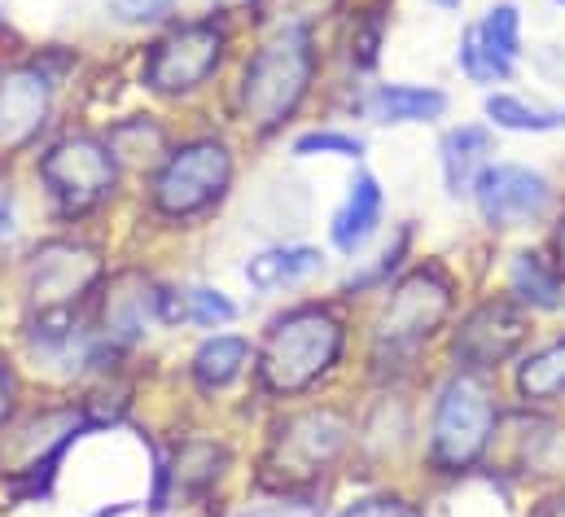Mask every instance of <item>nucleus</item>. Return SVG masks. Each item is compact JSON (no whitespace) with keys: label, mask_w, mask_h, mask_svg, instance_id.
<instances>
[{"label":"nucleus","mask_w":565,"mask_h":517,"mask_svg":"<svg viewBox=\"0 0 565 517\" xmlns=\"http://www.w3.org/2000/svg\"><path fill=\"white\" fill-rule=\"evenodd\" d=\"M377 49H382V13H369L364 22L355 18V31H351V62H355V71H373L377 66Z\"/></svg>","instance_id":"473e14b6"},{"label":"nucleus","mask_w":565,"mask_h":517,"mask_svg":"<svg viewBox=\"0 0 565 517\" xmlns=\"http://www.w3.org/2000/svg\"><path fill=\"white\" fill-rule=\"evenodd\" d=\"M93 320H97V334L119 351L145 342L149 325H158V281L145 276L141 267L110 272L93 298Z\"/></svg>","instance_id":"4468645a"},{"label":"nucleus","mask_w":565,"mask_h":517,"mask_svg":"<svg viewBox=\"0 0 565 517\" xmlns=\"http://www.w3.org/2000/svg\"><path fill=\"white\" fill-rule=\"evenodd\" d=\"M531 342V312L513 303L509 294H491L460 312V320L447 329V360L465 373H495L513 365Z\"/></svg>","instance_id":"9b49d317"},{"label":"nucleus","mask_w":565,"mask_h":517,"mask_svg":"<svg viewBox=\"0 0 565 517\" xmlns=\"http://www.w3.org/2000/svg\"><path fill=\"white\" fill-rule=\"evenodd\" d=\"M13 233H18V193L0 184V242H9Z\"/></svg>","instance_id":"c9c22d12"},{"label":"nucleus","mask_w":565,"mask_h":517,"mask_svg":"<svg viewBox=\"0 0 565 517\" xmlns=\"http://www.w3.org/2000/svg\"><path fill=\"white\" fill-rule=\"evenodd\" d=\"M237 303L215 285H184V325L198 329H228L237 320Z\"/></svg>","instance_id":"c756f323"},{"label":"nucleus","mask_w":565,"mask_h":517,"mask_svg":"<svg viewBox=\"0 0 565 517\" xmlns=\"http://www.w3.org/2000/svg\"><path fill=\"white\" fill-rule=\"evenodd\" d=\"M35 180L49 198V211L62 224H79L102 215L124 184V167L102 131H62L40 145Z\"/></svg>","instance_id":"0eeeda50"},{"label":"nucleus","mask_w":565,"mask_h":517,"mask_svg":"<svg viewBox=\"0 0 565 517\" xmlns=\"http://www.w3.org/2000/svg\"><path fill=\"white\" fill-rule=\"evenodd\" d=\"M513 394L522 408H553L565 399V334L513 360Z\"/></svg>","instance_id":"412c9836"},{"label":"nucleus","mask_w":565,"mask_h":517,"mask_svg":"<svg viewBox=\"0 0 565 517\" xmlns=\"http://www.w3.org/2000/svg\"><path fill=\"white\" fill-rule=\"evenodd\" d=\"M408 242H413V229H399V233H395V242H391L382 255L373 258L369 267H360V272H351V276L342 281V294H373V289H386V285H391V281L404 272Z\"/></svg>","instance_id":"cd10ccee"},{"label":"nucleus","mask_w":565,"mask_h":517,"mask_svg":"<svg viewBox=\"0 0 565 517\" xmlns=\"http://www.w3.org/2000/svg\"><path fill=\"white\" fill-rule=\"evenodd\" d=\"M495 154V128L491 124H460L447 128L438 140V167H443V189L447 198H469L473 180L482 176L487 162Z\"/></svg>","instance_id":"aec40b11"},{"label":"nucleus","mask_w":565,"mask_h":517,"mask_svg":"<svg viewBox=\"0 0 565 517\" xmlns=\"http://www.w3.org/2000/svg\"><path fill=\"white\" fill-rule=\"evenodd\" d=\"M482 115L495 131H518V136H544L565 131V106H535L518 93H487Z\"/></svg>","instance_id":"393cba45"},{"label":"nucleus","mask_w":565,"mask_h":517,"mask_svg":"<svg viewBox=\"0 0 565 517\" xmlns=\"http://www.w3.org/2000/svg\"><path fill=\"white\" fill-rule=\"evenodd\" d=\"M57 71L44 57L0 62V158L26 154L53 124Z\"/></svg>","instance_id":"f8f14e48"},{"label":"nucleus","mask_w":565,"mask_h":517,"mask_svg":"<svg viewBox=\"0 0 565 517\" xmlns=\"http://www.w3.org/2000/svg\"><path fill=\"white\" fill-rule=\"evenodd\" d=\"M438 9H460V0H434Z\"/></svg>","instance_id":"ea45409f"},{"label":"nucleus","mask_w":565,"mask_h":517,"mask_svg":"<svg viewBox=\"0 0 565 517\" xmlns=\"http://www.w3.org/2000/svg\"><path fill=\"white\" fill-rule=\"evenodd\" d=\"M237 176V154L228 136L220 131H198L171 145V154L149 171L145 184V211L158 224H198L211 211L224 207L228 189Z\"/></svg>","instance_id":"423d86ee"},{"label":"nucleus","mask_w":565,"mask_h":517,"mask_svg":"<svg viewBox=\"0 0 565 517\" xmlns=\"http://www.w3.org/2000/svg\"><path fill=\"white\" fill-rule=\"evenodd\" d=\"M233 57V18L202 13L175 18L153 35L141 57V88L162 102H193L206 93Z\"/></svg>","instance_id":"6e6552de"},{"label":"nucleus","mask_w":565,"mask_h":517,"mask_svg":"<svg viewBox=\"0 0 565 517\" xmlns=\"http://www.w3.org/2000/svg\"><path fill=\"white\" fill-rule=\"evenodd\" d=\"M469 202L487 229L509 233V229L544 224L557 211V189L544 171L526 162H487L482 176L473 180Z\"/></svg>","instance_id":"ddd939ff"},{"label":"nucleus","mask_w":565,"mask_h":517,"mask_svg":"<svg viewBox=\"0 0 565 517\" xmlns=\"http://www.w3.org/2000/svg\"><path fill=\"white\" fill-rule=\"evenodd\" d=\"M456 66H460V75L469 80V84H478V88H491V84H509L513 75H518V66H509L495 49H487V40L478 35V22H469L465 31H460V44H456Z\"/></svg>","instance_id":"a878e982"},{"label":"nucleus","mask_w":565,"mask_h":517,"mask_svg":"<svg viewBox=\"0 0 565 517\" xmlns=\"http://www.w3.org/2000/svg\"><path fill=\"white\" fill-rule=\"evenodd\" d=\"M355 452V416L338 403H302L273 416L255 483L268 496H320L324 478Z\"/></svg>","instance_id":"20e7f679"},{"label":"nucleus","mask_w":565,"mask_h":517,"mask_svg":"<svg viewBox=\"0 0 565 517\" xmlns=\"http://www.w3.org/2000/svg\"><path fill=\"white\" fill-rule=\"evenodd\" d=\"M553 4H565V0H553Z\"/></svg>","instance_id":"79ce46f5"},{"label":"nucleus","mask_w":565,"mask_h":517,"mask_svg":"<svg viewBox=\"0 0 565 517\" xmlns=\"http://www.w3.org/2000/svg\"><path fill=\"white\" fill-rule=\"evenodd\" d=\"M237 517H324L320 496H273L268 505H250Z\"/></svg>","instance_id":"72a5a7b5"},{"label":"nucleus","mask_w":565,"mask_h":517,"mask_svg":"<svg viewBox=\"0 0 565 517\" xmlns=\"http://www.w3.org/2000/svg\"><path fill=\"white\" fill-rule=\"evenodd\" d=\"M320 272H324V251L320 246H302V242L298 246H268V251L246 258V267H242L246 285L259 289V294L294 289V285H302V281H311Z\"/></svg>","instance_id":"4be33fe9"},{"label":"nucleus","mask_w":565,"mask_h":517,"mask_svg":"<svg viewBox=\"0 0 565 517\" xmlns=\"http://www.w3.org/2000/svg\"><path fill=\"white\" fill-rule=\"evenodd\" d=\"M250 4H255V0H215V13H228V18H233V13L250 9Z\"/></svg>","instance_id":"58836bf2"},{"label":"nucleus","mask_w":565,"mask_h":517,"mask_svg":"<svg viewBox=\"0 0 565 517\" xmlns=\"http://www.w3.org/2000/svg\"><path fill=\"white\" fill-rule=\"evenodd\" d=\"M382 211H386V193H382V180L373 171H355L351 184H347V198L342 207L333 211V224H329V242L333 251L342 255H360L377 229H382Z\"/></svg>","instance_id":"f3484780"},{"label":"nucleus","mask_w":565,"mask_h":517,"mask_svg":"<svg viewBox=\"0 0 565 517\" xmlns=\"http://www.w3.org/2000/svg\"><path fill=\"white\" fill-rule=\"evenodd\" d=\"M22 412V382H18V369L9 365V356L0 351V434L18 421Z\"/></svg>","instance_id":"f704fd0d"},{"label":"nucleus","mask_w":565,"mask_h":517,"mask_svg":"<svg viewBox=\"0 0 565 517\" xmlns=\"http://www.w3.org/2000/svg\"><path fill=\"white\" fill-rule=\"evenodd\" d=\"M338 517H429V514H425L422 500L382 487V492H364V496L347 500V505L338 509Z\"/></svg>","instance_id":"7c9ffc66"},{"label":"nucleus","mask_w":565,"mask_h":517,"mask_svg":"<svg viewBox=\"0 0 565 517\" xmlns=\"http://www.w3.org/2000/svg\"><path fill=\"white\" fill-rule=\"evenodd\" d=\"M351 325L338 303H294L255 342V390L273 403L307 399L347 360Z\"/></svg>","instance_id":"f257e3e1"},{"label":"nucleus","mask_w":565,"mask_h":517,"mask_svg":"<svg viewBox=\"0 0 565 517\" xmlns=\"http://www.w3.org/2000/svg\"><path fill=\"white\" fill-rule=\"evenodd\" d=\"M504 294L522 303L526 312H562L565 307V276L553 258L540 251H518L504 272Z\"/></svg>","instance_id":"5701e85b"},{"label":"nucleus","mask_w":565,"mask_h":517,"mask_svg":"<svg viewBox=\"0 0 565 517\" xmlns=\"http://www.w3.org/2000/svg\"><path fill=\"white\" fill-rule=\"evenodd\" d=\"M413 443V408L395 387L377 394V403L355 421V452L373 465L395 461Z\"/></svg>","instance_id":"6ab92c4d"},{"label":"nucleus","mask_w":565,"mask_h":517,"mask_svg":"<svg viewBox=\"0 0 565 517\" xmlns=\"http://www.w3.org/2000/svg\"><path fill=\"white\" fill-rule=\"evenodd\" d=\"M289 154L294 158H351V162H360L369 154V140L342 128H311L294 136Z\"/></svg>","instance_id":"c85d7f7f"},{"label":"nucleus","mask_w":565,"mask_h":517,"mask_svg":"<svg viewBox=\"0 0 565 517\" xmlns=\"http://www.w3.org/2000/svg\"><path fill=\"white\" fill-rule=\"evenodd\" d=\"M478 35L487 40V49H495L509 66H518L522 62V9L513 4V0H500V4H491L482 18H478Z\"/></svg>","instance_id":"bb28decb"},{"label":"nucleus","mask_w":565,"mask_h":517,"mask_svg":"<svg viewBox=\"0 0 565 517\" xmlns=\"http://www.w3.org/2000/svg\"><path fill=\"white\" fill-rule=\"evenodd\" d=\"M320 75V44L316 31L302 18H289L273 27L250 57L242 62V75L233 84V115L255 140H268L298 119Z\"/></svg>","instance_id":"f03ea898"},{"label":"nucleus","mask_w":565,"mask_h":517,"mask_svg":"<svg viewBox=\"0 0 565 517\" xmlns=\"http://www.w3.org/2000/svg\"><path fill=\"white\" fill-rule=\"evenodd\" d=\"M106 9L124 27H171L180 18L175 13V0H106Z\"/></svg>","instance_id":"2f4dec72"},{"label":"nucleus","mask_w":565,"mask_h":517,"mask_svg":"<svg viewBox=\"0 0 565 517\" xmlns=\"http://www.w3.org/2000/svg\"><path fill=\"white\" fill-rule=\"evenodd\" d=\"M233 465V452L224 439L189 434L171 447V456H158V487H153V514H162L167 500H202L211 496Z\"/></svg>","instance_id":"2eb2a0df"},{"label":"nucleus","mask_w":565,"mask_h":517,"mask_svg":"<svg viewBox=\"0 0 565 517\" xmlns=\"http://www.w3.org/2000/svg\"><path fill=\"white\" fill-rule=\"evenodd\" d=\"M456 303V276L443 263H413L386 285L382 312L369 329V365L386 387H395V378L422 360L425 347L447 334Z\"/></svg>","instance_id":"7ed1b4c3"},{"label":"nucleus","mask_w":565,"mask_h":517,"mask_svg":"<svg viewBox=\"0 0 565 517\" xmlns=\"http://www.w3.org/2000/svg\"><path fill=\"white\" fill-rule=\"evenodd\" d=\"M504 403L487 373L451 369L429 403L425 425V465L434 478H469L487 465V456L500 443Z\"/></svg>","instance_id":"39448f33"},{"label":"nucleus","mask_w":565,"mask_h":517,"mask_svg":"<svg viewBox=\"0 0 565 517\" xmlns=\"http://www.w3.org/2000/svg\"><path fill=\"white\" fill-rule=\"evenodd\" d=\"M106 276L110 263L93 238H75V233L44 238L22 263V307L26 316L88 312Z\"/></svg>","instance_id":"9d476101"},{"label":"nucleus","mask_w":565,"mask_h":517,"mask_svg":"<svg viewBox=\"0 0 565 517\" xmlns=\"http://www.w3.org/2000/svg\"><path fill=\"white\" fill-rule=\"evenodd\" d=\"M447 93L429 84H369L355 97V115L377 128H404V124H434L447 115Z\"/></svg>","instance_id":"dca6fc26"},{"label":"nucleus","mask_w":565,"mask_h":517,"mask_svg":"<svg viewBox=\"0 0 565 517\" xmlns=\"http://www.w3.org/2000/svg\"><path fill=\"white\" fill-rule=\"evenodd\" d=\"M553 263H557V272L565 276V207L562 215H557V229H553Z\"/></svg>","instance_id":"e433bc0d"},{"label":"nucleus","mask_w":565,"mask_h":517,"mask_svg":"<svg viewBox=\"0 0 565 517\" xmlns=\"http://www.w3.org/2000/svg\"><path fill=\"white\" fill-rule=\"evenodd\" d=\"M0 171H4V158H0Z\"/></svg>","instance_id":"a19ab883"},{"label":"nucleus","mask_w":565,"mask_h":517,"mask_svg":"<svg viewBox=\"0 0 565 517\" xmlns=\"http://www.w3.org/2000/svg\"><path fill=\"white\" fill-rule=\"evenodd\" d=\"M242 378H255V342L242 334H211L189 356V382L206 399L233 390Z\"/></svg>","instance_id":"a211bd4d"},{"label":"nucleus","mask_w":565,"mask_h":517,"mask_svg":"<svg viewBox=\"0 0 565 517\" xmlns=\"http://www.w3.org/2000/svg\"><path fill=\"white\" fill-rule=\"evenodd\" d=\"M102 136L115 149V158H119L124 171H153L171 154V145H175L171 131L158 124V115H128V119L110 124Z\"/></svg>","instance_id":"b1692460"},{"label":"nucleus","mask_w":565,"mask_h":517,"mask_svg":"<svg viewBox=\"0 0 565 517\" xmlns=\"http://www.w3.org/2000/svg\"><path fill=\"white\" fill-rule=\"evenodd\" d=\"M93 412L79 403H44L18 412V421L0 434V487L9 500H40L53 492L62 452L93 430Z\"/></svg>","instance_id":"1a4fd4ad"},{"label":"nucleus","mask_w":565,"mask_h":517,"mask_svg":"<svg viewBox=\"0 0 565 517\" xmlns=\"http://www.w3.org/2000/svg\"><path fill=\"white\" fill-rule=\"evenodd\" d=\"M531 517H565V492L548 496L544 505H535V509H531Z\"/></svg>","instance_id":"4c0bfd02"}]
</instances>
